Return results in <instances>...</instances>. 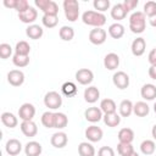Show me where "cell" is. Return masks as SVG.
Returning a JSON list of instances; mask_svg holds the SVG:
<instances>
[{"instance_id":"obj_45","label":"cell","mask_w":156,"mask_h":156,"mask_svg":"<svg viewBox=\"0 0 156 156\" xmlns=\"http://www.w3.org/2000/svg\"><path fill=\"white\" fill-rule=\"evenodd\" d=\"M122 4H123V6H124L126 11H127V12H130L132 10H134V9L138 6L139 1H138V0H124Z\"/></svg>"},{"instance_id":"obj_12","label":"cell","mask_w":156,"mask_h":156,"mask_svg":"<svg viewBox=\"0 0 156 156\" xmlns=\"http://www.w3.org/2000/svg\"><path fill=\"white\" fill-rule=\"evenodd\" d=\"M50 143L56 149H62L67 145L68 143V138H67V134L65 132H56L52 134L51 139H50Z\"/></svg>"},{"instance_id":"obj_15","label":"cell","mask_w":156,"mask_h":156,"mask_svg":"<svg viewBox=\"0 0 156 156\" xmlns=\"http://www.w3.org/2000/svg\"><path fill=\"white\" fill-rule=\"evenodd\" d=\"M20 127H21L22 133L28 138L35 136L37 133H38V127L33 121H22Z\"/></svg>"},{"instance_id":"obj_50","label":"cell","mask_w":156,"mask_h":156,"mask_svg":"<svg viewBox=\"0 0 156 156\" xmlns=\"http://www.w3.org/2000/svg\"><path fill=\"white\" fill-rule=\"evenodd\" d=\"M149 76L151 79L156 80V66H150L149 68Z\"/></svg>"},{"instance_id":"obj_9","label":"cell","mask_w":156,"mask_h":156,"mask_svg":"<svg viewBox=\"0 0 156 156\" xmlns=\"http://www.w3.org/2000/svg\"><path fill=\"white\" fill-rule=\"evenodd\" d=\"M35 115V107L33 104L26 102L23 104L18 110V117L22 121H32Z\"/></svg>"},{"instance_id":"obj_16","label":"cell","mask_w":156,"mask_h":156,"mask_svg":"<svg viewBox=\"0 0 156 156\" xmlns=\"http://www.w3.org/2000/svg\"><path fill=\"white\" fill-rule=\"evenodd\" d=\"M5 150L10 156H16L22 151V144L18 139H9L5 145Z\"/></svg>"},{"instance_id":"obj_22","label":"cell","mask_w":156,"mask_h":156,"mask_svg":"<svg viewBox=\"0 0 156 156\" xmlns=\"http://www.w3.org/2000/svg\"><path fill=\"white\" fill-rule=\"evenodd\" d=\"M118 141L119 143H124V144H132V141L134 140V132L130 128H122L118 132Z\"/></svg>"},{"instance_id":"obj_32","label":"cell","mask_w":156,"mask_h":156,"mask_svg":"<svg viewBox=\"0 0 156 156\" xmlns=\"http://www.w3.org/2000/svg\"><path fill=\"white\" fill-rule=\"evenodd\" d=\"M41 124L46 128H55V113L46 111L41 115Z\"/></svg>"},{"instance_id":"obj_7","label":"cell","mask_w":156,"mask_h":156,"mask_svg":"<svg viewBox=\"0 0 156 156\" xmlns=\"http://www.w3.org/2000/svg\"><path fill=\"white\" fill-rule=\"evenodd\" d=\"M85 138L89 140V141H91V143H98V141H100L101 139H102V135H104V132H102V129L100 128V127H98V126H89L87 129H85Z\"/></svg>"},{"instance_id":"obj_27","label":"cell","mask_w":156,"mask_h":156,"mask_svg":"<svg viewBox=\"0 0 156 156\" xmlns=\"http://www.w3.org/2000/svg\"><path fill=\"white\" fill-rule=\"evenodd\" d=\"M100 108H101V111L105 113V115H107V113H115L116 112V110H117V106H116V102L112 100V99H104V100H101V102H100Z\"/></svg>"},{"instance_id":"obj_17","label":"cell","mask_w":156,"mask_h":156,"mask_svg":"<svg viewBox=\"0 0 156 156\" xmlns=\"http://www.w3.org/2000/svg\"><path fill=\"white\" fill-rule=\"evenodd\" d=\"M37 17H38V11L34 7H32V6L27 11H24L22 13H18L20 21L23 22V23H28L29 26L33 24V22L37 20Z\"/></svg>"},{"instance_id":"obj_18","label":"cell","mask_w":156,"mask_h":156,"mask_svg":"<svg viewBox=\"0 0 156 156\" xmlns=\"http://www.w3.org/2000/svg\"><path fill=\"white\" fill-rule=\"evenodd\" d=\"M104 66L108 71H113L119 66V56L115 52H110L104 58Z\"/></svg>"},{"instance_id":"obj_34","label":"cell","mask_w":156,"mask_h":156,"mask_svg":"<svg viewBox=\"0 0 156 156\" xmlns=\"http://www.w3.org/2000/svg\"><path fill=\"white\" fill-rule=\"evenodd\" d=\"M29 52H30V46L27 41L24 40H21L16 44L15 46V54L17 55H23V56H29Z\"/></svg>"},{"instance_id":"obj_19","label":"cell","mask_w":156,"mask_h":156,"mask_svg":"<svg viewBox=\"0 0 156 156\" xmlns=\"http://www.w3.org/2000/svg\"><path fill=\"white\" fill-rule=\"evenodd\" d=\"M43 151V147L40 145V143L38 141H28L24 146V152H26V156H40Z\"/></svg>"},{"instance_id":"obj_28","label":"cell","mask_w":156,"mask_h":156,"mask_svg":"<svg viewBox=\"0 0 156 156\" xmlns=\"http://www.w3.org/2000/svg\"><path fill=\"white\" fill-rule=\"evenodd\" d=\"M102 119H104V123H105L107 127H111V128H115V127H117V126L121 123V116H119L117 112L104 115Z\"/></svg>"},{"instance_id":"obj_35","label":"cell","mask_w":156,"mask_h":156,"mask_svg":"<svg viewBox=\"0 0 156 156\" xmlns=\"http://www.w3.org/2000/svg\"><path fill=\"white\" fill-rule=\"evenodd\" d=\"M68 124V117L63 112H55V128L63 129Z\"/></svg>"},{"instance_id":"obj_52","label":"cell","mask_w":156,"mask_h":156,"mask_svg":"<svg viewBox=\"0 0 156 156\" xmlns=\"http://www.w3.org/2000/svg\"><path fill=\"white\" fill-rule=\"evenodd\" d=\"M151 134H152V138L156 140V124L152 127V129H151Z\"/></svg>"},{"instance_id":"obj_11","label":"cell","mask_w":156,"mask_h":156,"mask_svg":"<svg viewBox=\"0 0 156 156\" xmlns=\"http://www.w3.org/2000/svg\"><path fill=\"white\" fill-rule=\"evenodd\" d=\"M7 82L12 87H20L24 83V73L20 69H11L7 73Z\"/></svg>"},{"instance_id":"obj_2","label":"cell","mask_w":156,"mask_h":156,"mask_svg":"<svg viewBox=\"0 0 156 156\" xmlns=\"http://www.w3.org/2000/svg\"><path fill=\"white\" fill-rule=\"evenodd\" d=\"M146 28V16L143 11H135L129 16V29L135 33L140 34Z\"/></svg>"},{"instance_id":"obj_14","label":"cell","mask_w":156,"mask_h":156,"mask_svg":"<svg viewBox=\"0 0 156 156\" xmlns=\"http://www.w3.org/2000/svg\"><path fill=\"white\" fill-rule=\"evenodd\" d=\"M145 49H146V41H145L144 38L139 37V38L133 40L130 50H132V54L134 56H141L145 52Z\"/></svg>"},{"instance_id":"obj_1","label":"cell","mask_w":156,"mask_h":156,"mask_svg":"<svg viewBox=\"0 0 156 156\" xmlns=\"http://www.w3.org/2000/svg\"><path fill=\"white\" fill-rule=\"evenodd\" d=\"M82 21L84 24H88L95 28H101L106 23V16L101 12L88 10L82 15Z\"/></svg>"},{"instance_id":"obj_26","label":"cell","mask_w":156,"mask_h":156,"mask_svg":"<svg viewBox=\"0 0 156 156\" xmlns=\"http://www.w3.org/2000/svg\"><path fill=\"white\" fill-rule=\"evenodd\" d=\"M1 122L7 128H15L18 124L17 117L11 112H2L1 113Z\"/></svg>"},{"instance_id":"obj_44","label":"cell","mask_w":156,"mask_h":156,"mask_svg":"<svg viewBox=\"0 0 156 156\" xmlns=\"http://www.w3.org/2000/svg\"><path fill=\"white\" fill-rule=\"evenodd\" d=\"M29 7H30V6H29V2H28L27 0H17V5H16V9H15V10H16L18 13H22V12L27 11Z\"/></svg>"},{"instance_id":"obj_39","label":"cell","mask_w":156,"mask_h":156,"mask_svg":"<svg viewBox=\"0 0 156 156\" xmlns=\"http://www.w3.org/2000/svg\"><path fill=\"white\" fill-rule=\"evenodd\" d=\"M117 152L121 156H129L132 152H134V147H133L132 144L118 143V145H117Z\"/></svg>"},{"instance_id":"obj_37","label":"cell","mask_w":156,"mask_h":156,"mask_svg":"<svg viewBox=\"0 0 156 156\" xmlns=\"http://www.w3.org/2000/svg\"><path fill=\"white\" fill-rule=\"evenodd\" d=\"M43 26L46 28H54L58 23V17L57 16H51V15H44L41 18Z\"/></svg>"},{"instance_id":"obj_36","label":"cell","mask_w":156,"mask_h":156,"mask_svg":"<svg viewBox=\"0 0 156 156\" xmlns=\"http://www.w3.org/2000/svg\"><path fill=\"white\" fill-rule=\"evenodd\" d=\"M61 90L66 96H74L77 94V85L72 82H66L62 84Z\"/></svg>"},{"instance_id":"obj_46","label":"cell","mask_w":156,"mask_h":156,"mask_svg":"<svg viewBox=\"0 0 156 156\" xmlns=\"http://www.w3.org/2000/svg\"><path fill=\"white\" fill-rule=\"evenodd\" d=\"M98 156H115V151L110 146H102L99 149Z\"/></svg>"},{"instance_id":"obj_54","label":"cell","mask_w":156,"mask_h":156,"mask_svg":"<svg viewBox=\"0 0 156 156\" xmlns=\"http://www.w3.org/2000/svg\"><path fill=\"white\" fill-rule=\"evenodd\" d=\"M154 111H155V113H156V102L154 104Z\"/></svg>"},{"instance_id":"obj_42","label":"cell","mask_w":156,"mask_h":156,"mask_svg":"<svg viewBox=\"0 0 156 156\" xmlns=\"http://www.w3.org/2000/svg\"><path fill=\"white\" fill-rule=\"evenodd\" d=\"M11 55H12V48H11V45L7 44V43L0 44V57H1L2 60H6V58H9Z\"/></svg>"},{"instance_id":"obj_40","label":"cell","mask_w":156,"mask_h":156,"mask_svg":"<svg viewBox=\"0 0 156 156\" xmlns=\"http://www.w3.org/2000/svg\"><path fill=\"white\" fill-rule=\"evenodd\" d=\"M144 15L149 18L154 17L156 15V1H146L144 5Z\"/></svg>"},{"instance_id":"obj_4","label":"cell","mask_w":156,"mask_h":156,"mask_svg":"<svg viewBox=\"0 0 156 156\" xmlns=\"http://www.w3.org/2000/svg\"><path fill=\"white\" fill-rule=\"evenodd\" d=\"M44 105L50 110H57L62 105V98L57 91H49L44 96Z\"/></svg>"},{"instance_id":"obj_10","label":"cell","mask_w":156,"mask_h":156,"mask_svg":"<svg viewBox=\"0 0 156 156\" xmlns=\"http://www.w3.org/2000/svg\"><path fill=\"white\" fill-rule=\"evenodd\" d=\"M102 113H104V112L101 111L100 107L93 106V107H88V108L84 111V117H85V119H87L88 122H90V123H96V122L101 121V118L104 117Z\"/></svg>"},{"instance_id":"obj_41","label":"cell","mask_w":156,"mask_h":156,"mask_svg":"<svg viewBox=\"0 0 156 156\" xmlns=\"http://www.w3.org/2000/svg\"><path fill=\"white\" fill-rule=\"evenodd\" d=\"M110 1L108 0H94L93 1V6L98 12H105L106 10L110 9Z\"/></svg>"},{"instance_id":"obj_13","label":"cell","mask_w":156,"mask_h":156,"mask_svg":"<svg viewBox=\"0 0 156 156\" xmlns=\"http://www.w3.org/2000/svg\"><path fill=\"white\" fill-rule=\"evenodd\" d=\"M140 95L144 100L151 101L156 99V85L151 84V83H146L141 87L140 89Z\"/></svg>"},{"instance_id":"obj_3","label":"cell","mask_w":156,"mask_h":156,"mask_svg":"<svg viewBox=\"0 0 156 156\" xmlns=\"http://www.w3.org/2000/svg\"><path fill=\"white\" fill-rule=\"evenodd\" d=\"M65 16L69 22H76L79 17V4L77 0H65L63 1Z\"/></svg>"},{"instance_id":"obj_43","label":"cell","mask_w":156,"mask_h":156,"mask_svg":"<svg viewBox=\"0 0 156 156\" xmlns=\"http://www.w3.org/2000/svg\"><path fill=\"white\" fill-rule=\"evenodd\" d=\"M44 12V15H51V16H57V13H58V5L55 2V1H50V4H49V6L43 11Z\"/></svg>"},{"instance_id":"obj_38","label":"cell","mask_w":156,"mask_h":156,"mask_svg":"<svg viewBox=\"0 0 156 156\" xmlns=\"http://www.w3.org/2000/svg\"><path fill=\"white\" fill-rule=\"evenodd\" d=\"M12 62H13V65H15L16 67H20V68L26 67V66H28V63H29V56H23V55H17V54H15L13 57H12Z\"/></svg>"},{"instance_id":"obj_53","label":"cell","mask_w":156,"mask_h":156,"mask_svg":"<svg viewBox=\"0 0 156 156\" xmlns=\"http://www.w3.org/2000/svg\"><path fill=\"white\" fill-rule=\"evenodd\" d=\"M129 156H139V154H138V152H135V151H134V152H132V154H130V155H129Z\"/></svg>"},{"instance_id":"obj_6","label":"cell","mask_w":156,"mask_h":156,"mask_svg":"<svg viewBox=\"0 0 156 156\" xmlns=\"http://www.w3.org/2000/svg\"><path fill=\"white\" fill-rule=\"evenodd\" d=\"M112 82L116 88L123 90V89L128 88V85H129V76L123 71H117L112 76Z\"/></svg>"},{"instance_id":"obj_24","label":"cell","mask_w":156,"mask_h":156,"mask_svg":"<svg viewBox=\"0 0 156 156\" xmlns=\"http://www.w3.org/2000/svg\"><path fill=\"white\" fill-rule=\"evenodd\" d=\"M108 34L111 38L113 39H119L124 35V26L116 22V23H112L110 27H108Z\"/></svg>"},{"instance_id":"obj_8","label":"cell","mask_w":156,"mask_h":156,"mask_svg":"<svg viewBox=\"0 0 156 156\" xmlns=\"http://www.w3.org/2000/svg\"><path fill=\"white\" fill-rule=\"evenodd\" d=\"M94 73L88 68H80L76 72V80L82 85H88L93 82Z\"/></svg>"},{"instance_id":"obj_23","label":"cell","mask_w":156,"mask_h":156,"mask_svg":"<svg viewBox=\"0 0 156 156\" xmlns=\"http://www.w3.org/2000/svg\"><path fill=\"white\" fill-rule=\"evenodd\" d=\"M127 13H128V12L126 11V9H124V6H123L122 2L113 5L112 9H111V17H112L113 20H116V21H121V20L126 18Z\"/></svg>"},{"instance_id":"obj_21","label":"cell","mask_w":156,"mask_h":156,"mask_svg":"<svg viewBox=\"0 0 156 156\" xmlns=\"http://www.w3.org/2000/svg\"><path fill=\"white\" fill-rule=\"evenodd\" d=\"M100 98V91L96 87H88L84 90V100L89 104H94L99 100Z\"/></svg>"},{"instance_id":"obj_25","label":"cell","mask_w":156,"mask_h":156,"mask_svg":"<svg viewBox=\"0 0 156 156\" xmlns=\"http://www.w3.org/2000/svg\"><path fill=\"white\" fill-rule=\"evenodd\" d=\"M133 112L135 113V116L138 117H145L149 115L150 112V107L145 101H138L134 104L133 106Z\"/></svg>"},{"instance_id":"obj_29","label":"cell","mask_w":156,"mask_h":156,"mask_svg":"<svg viewBox=\"0 0 156 156\" xmlns=\"http://www.w3.org/2000/svg\"><path fill=\"white\" fill-rule=\"evenodd\" d=\"M133 106L134 104L130 100H122V102L119 104V116L121 117H129L133 112Z\"/></svg>"},{"instance_id":"obj_49","label":"cell","mask_w":156,"mask_h":156,"mask_svg":"<svg viewBox=\"0 0 156 156\" xmlns=\"http://www.w3.org/2000/svg\"><path fill=\"white\" fill-rule=\"evenodd\" d=\"M4 5L9 9H16L17 0H4Z\"/></svg>"},{"instance_id":"obj_20","label":"cell","mask_w":156,"mask_h":156,"mask_svg":"<svg viewBox=\"0 0 156 156\" xmlns=\"http://www.w3.org/2000/svg\"><path fill=\"white\" fill-rule=\"evenodd\" d=\"M26 34L29 39H33V40H38L43 37L44 34V29L39 26V24H30L27 27L26 29Z\"/></svg>"},{"instance_id":"obj_5","label":"cell","mask_w":156,"mask_h":156,"mask_svg":"<svg viewBox=\"0 0 156 156\" xmlns=\"http://www.w3.org/2000/svg\"><path fill=\"white\" fill-rule=\"evenodd\" d=\"M107 33L102 28H94L89 32V41L94 45H101L106 41Z\"/></svg>"},{"instance_id":"obj_48","label":"cell","mask_w":156,"mask_h":156,"mask_svg":"<svg viewBox=\"0 0 156 156\" xmlns=\"http://www.w3.org/2000/svg\"><path fill=\"white\" fill-rule=\"evenodd\" d=\"M147 60H149V62H150L151 66H156V48L152 49V50L149 52Z\"/></svg>"},{"instance_id":"obj_51","label":"cell","mask_w":156,"mask_h":156,"mask_svg":"<svg viewBox=\"0 0 156 156\" xmlns=\"http://www.w3.org/2000/svg\"><path fill=\"white\" fill-rule=\"evenodd\" d=\"M149 23H150L151 27H155V28H156V15H155L154 17L149 18Z\"/></svg>"},{"instance_id":"obj_33","label":"cell","mask_w":156,"mask_h":156,"mask_svg":"<svg viewBox=\"0 0 156 156\" xmlns=\"http://www.w3.org/2000/svg\"><path fill=\"white\" fill-rule=\"evenodd\" d=\"M58 35H60V38H61L62 40L69 41V40H72L73 37H74V29H73L72 27H69V26H63V27L60 28Z\"/></svg>"},{"instance_id":"obj_30","label":"cell","mask_w":156,"mask_h":156,"mask_svg":"<svg viewBox=\"0 0 156 156\" xmlns=\"http://www.w3.org/2000/svg\"><path fill=\"white\" fill-rule=\"evenodd\" d=\"M78 154L79 156H95V149L90 143L83 141L78 145Z\"/></svg>"},{"instance_id":"obj_47","label":"cell","mask_w":156,"mask_h":156,"mask_svg":"<svg viewBox=\"0 0 156 156\" xmlns=\"http://www.w3.org/2000/svg\"><path fill=\"white\" fill-rule=\"evenodd\" d=\"M50 1H51V0H35V1H34V4H35V6H37V7H39L41 11H44V10L49 6Z\"/></svg>"},{"instance_id":"obj_31","label":"cell","mask_w":156,"mask_h":156,"mask_svg":"<svg viewBox=\"0 0 156 156\" xmlns=\"http://www.w3.org/2000/svg\"><path fill=\"white\" fill-rule=\"evenodd\" d=\"M155 150H156V145H155V141H154V140L146 139V140H144V141L140 144V151H141L144 155H146V156L152 155V154L155 152Z\"/></svg>"}]
</instances>
